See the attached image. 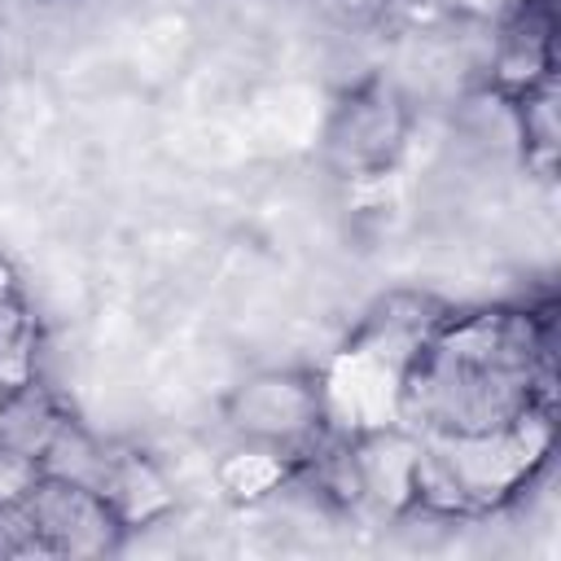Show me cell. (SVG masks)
Segmentation results:
<instances>
[{
    "mask_svg": "<svg viewBox=\"0 0 561 561\" xmlns=\"http://www.w3.org/2000/svg\"><path fill=\"white\" fill-rule=\"evenodd\" d=\"M408 140V110L381 79H368L351 88L329 127H324V153L329 162L351 180H373L394 167Z\"/></svg>",
    "mask_w": 561,
    "mask_h": 561,
    "instance_id": "3",
    "label": "cell"
},
{
    "mask_svg": "<svg viewBox=\"0 0 561 561\" xmlns=\"http://www.w3.org/2000/svg\"><path fill=\"white\" fill-rule=\"evenodd\" d=\"M31 381H39V329L13 263L0 259V394Z\"/></svg>",
    "mask_w": 561,
    "mask_h": 561,
    "instance_id": "6",
    "label": "cell"
},
{
    "mask_svg": "<svg viewBox=\"0 0 561 561\" xmlns=\"http://www.w3.org/2000/svg\"><path fill=\"white\" fill-rule=\"evenodd\" d=\"M66 421H70V412L44 381L4 390L0 394V456L35 469Z\"/></svg>",
    "mask_w": 561,
    "mask_h": 561,
    "instance_id": "5",
    "label": "cell"
},
{
    "mask_svg": "<svg viewBox=\"0 0 561 561\" xmlns=\"http://www.w3.org/2000/svg\"><path fill=\"white\" fill-rule=\"evenodd\" d=\"M298 478V456L267 447V443H237L232 451H224L215 460V486L232 500V504H259L267 495H276L280 486H289Z\"/></svg>",
    "mask_w": 561,
    "mask_h": 561,
    "instance_id": "7",
    "label": "cell"
},
{
    "mask_svg": "<svg viewBox=\"0 0 561 561\" xmlns=\"http://www.w3.org/2000/svg\"><path fill=\"white\" fill-rule=\"evenodd\" d=\"M228 430L245 443H267L289 456H307L333 430L324 421L320 373L311 368H263L232 386L224 399Z\"/></svg>",
    "mask_w": 561,
    "mask_h": 561,
    "instance_id": "2",
    "label": "cell"
},
{
    "mask_svg": "<svg viewBox=\"0 0 561 561\" xmlns=\"http://www.w3.org/2000/svg\"><path fill=\"white\" fill-rule=\"evenodd\" d=\"M96 491L105 495V504L114 508L123 530L158 526L175 508L171 478L136 447H110V460H105V473H101Z\"/></svg>",
    "mask_w": 561,
    "mask_h": 561,
    "instance_id": "4",
    "label": "cell"
},
{
    "mask_svg": "<svg viewBox=\"0 0 561 561\" xmlns=\"http://www.w3.org/2000/svg\"><path fill=\"white\" fill-rule=\"evenodd\" d=\"M548 403V324L517 307L438 316L416 342L399 421L416 434H478Z\"/></svg>",
    "mask_w": 561,
    "mask_h": 561,
    "instance_id": "1",
    "label": "cell"
}]
</instances>
